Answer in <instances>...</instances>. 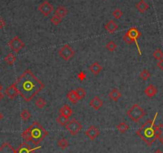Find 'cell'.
Masks as SVG:
<instances>
[{"label": "cell", "instance_id": "1", "mask_svg": "<svg viewBox=\"0 0 163 153\" xmlns=\"http://www.w3.org/2000/svg\"><path fill=\"white\" fill-rule=\"evenodd\" d=\"M19 93L26 102H30L45 88L44 83L39 80L31 70H26L15 82Z\"/></svg>", "mask_w": 163, "mask_h": 153}, {"label": "cell", "instance_id": "2", "mask_svg": "<svg viewBox=\"0 0 163 153\" xmlns=\"http://www.w3.org/2000/svg\"><path fill=\"white\" fill-rule=\"evenodd\" d=\"M48 131L39 123L34 122L21 134L25 142H31L35 146L39 144L48 136Z\"/></svg>", "mask_w": 163, "mask_h": 153}, {"label": "cell", "instance_id": "3", "mask_svg": "<svg viewBox=\"0 0 163 153\" xmlns=\"http://www.w3.org/2000/svg\"><path fill=\"white\" fill-rule=\"evenodd\" d=\"M158 113L155 114L153 120H148L139 129L136 131V135L139 136L148 146H151L158 140V130L155 125Z\"/></svg>", "mask_w": 163, "mask_h": 153}, {"label": "cell", "instance_id": "4", "mask_svg": "<svg viewBox=\"0 0 163 153\" xmlns=\"http://www.w3.org/2000/svg\"><path fill=\"white\" fill-rule=\"evenodd\" d=\"M141 36V33L140 32L139 30H138L136 26L131 27L128 31L125 33V35H123V40H124L125 43H126L127 44H131L133 43H135L138 50V53H139V55H141V52L139 45H138V40Z\"/></svg>", "mask_w": 163, "mask_h": 153}, {"label": "cell", "instance_id": "5", "mask_svg": "<svg viewBox=\"0 0 163 153\" xmlns=\"http://www.w3.org/2000/svg\"><path fill=\"white\" fill-rule=\"evenodd\" d=\"M146 115V111L138 103H135V104L133 105L132 107L126 112V116H128L131 120L135 123L139 122V120H141Z\"/></svg>", "mask_w": 163, "mask_h": 153}, {"label": "cell", "instance_id": "6", "mask_svg": "<svg viewBox=\"0 0 163 153\" xmlns=\"http://www.w3.org/2000/svg\"><path fill=\"white\" fill-rule=\"evenodd\" d=\"M66 129L73 136H77L78 132L83 128V125L81 124L80 122H78L76 119H72L71 120H69L67 124L66 125Z\"/></svg>", "mask_w": 163, "mask_h": 153}, {"label": "cell", "instance_id": "7", "mask_svg": "<svg viewBox=\"0 0 163 153\" xmlns=\"http://www.w3.org/2000/svg\"><path fill=\"white\" fill-rule=\"evenodd\" d=\"M75 51L73 50L69 44H65L64 46L59 50V55L62 59L65 61H69L74 57Z\"/></svg>", "mask_w": 163, "mask_h": 153}, {"label": "cell", "instance_id": "8", "mask_svg": "<svg viewBox=\"0 0 163 153\" xmlns=\"http://www.w3.org/2000/svg\"><path fill=\"white\" fill-rule=\"evenodd\" d=\"M8 46L14 52L18 54L25 47V43L21 40V39H19V36H15L8 43Z\"/></svg>", "mask_w": 163, "mask_h": 153}, {"label": "cell", "instance_id": "9", "mask_svg": "<svg viewBox=\"0 0 163 153\" xmlns=\"http://www.w3.org/2000/svg\"><path fill=\"white\" fill-rule=\"evenodd\" d=\"M38 9H39V11H40V13L42 16H45V17H47L54 11V6L46 0V1H44L39 5Z\"/></svg>", "mask_w": 163, "mask_h": 153}, {"label": "cell", "instance_id": "10", "mask_svg": "<svg viewBox=\"0 0 163 153\" xmlns=\"http://www.w3.org/2000/svg\"><path fill=\"white\" fill-rule=\"evenodd\" d=\"M41 148V146H36L32 148L31 145L27 144L26 142H22L16 149V153H35L38 149Z\"/></svg>", "mask_w": 163, "mask_h": 153}, {"label": "cell", "instance_id": "11", "mask_svg": "<svg viewBox=\"0 0 163 153\" xmlns=\"http://www.w3.org/2000/svg\"><path fill=\"white\" fill-rule=\"evenodd\" d=\"M85 135L89 138L90 140H94L98 136L100 135V130L96 127L95 126L91 125L89 128L85 131Z\"/></svg>", "mask_w": 163, "mask_h": 153}, {"label": "cell", "instance_id": "12", "mask_svg": "<svg viewBox=\"0 0 163 153\" xmlns=\"http://www.w3.org/2000/svg\"><path fill=\"white\" fill-rule=\"evenodd\" d=\"M5 94L7 95V96L11 99H15L16 97L18 96V95H19V91H18L17 88H16L15 82L14 83H12L10 87H8V88L6 89V91H5Z\"/></svg>", "mask_w": 163, "mask_h": 153}, {"label": "cell", "instance_id": "13", "mask_svg": "<svg viewBox=\"0 0 163 153\" xmlns=\"http://www.w3.org/2000/svg\"><path fill=\"white\" fill-rule=\"evenodd\" d=\"M90 106L95 111H98L103 106V100L98 96H94L90 101Z\"/></svg>", "mask_w": 163, "mask_h": 153}, {"label": "cell", "instance_id": "14", "mask_svg": "<svg viewBox=\"0 0 163 153\" xmlns=\"http://www.w3.org/2000/svg\"><path fill=\"white\" fill-rule=\"evenodd\" d=\"M0 153H16V150L8 142H5L0 147Z\"/></svg>", "mask_w": 163, "mask_h": 153}, {"label": "cell", "instance_id": "15", "mask_svg": "<svg viewBox=\"0 0 163 153\" xmlns=\"http://www.w3.org/2000/svg\"><path fill=\"white\" fill-rule=\"evenodd\" d=\"M118 29V25L114 20H110L107 24L105 25V30L108 31L110 34H113Z\"/></svg>", "mask_w": 163, "mask_h": 153}, {"label": "cell", "instance_id": "16", "mask_svg": "<svg viewBox=\"0 0 163 153\" xmlns=\"http://www.w3.org/2000/svg\"><path fill=\"white\" fill-rule=\"evenodd\" d=\"M89 70L91 71V73L94 75H98L99 73L102 71V67L101 66V64H99V63L98 62H94L89 67Z\"/></svg>", "mask_w": 163, "mask_h": 153}, {"label": "cell", "instance_id": "17", "mask_svg": "<svg viewBox=\"0 0 163 153\" xmlns=\"http://www.w3.org/2000/svg\"><path fill=\"white\" fill-rule=\"evenodd\" d=\"M59 113H60V115H62V116H66V117L69 118V117H70V116H72V114H73V110L71 109V107H70V106L65 104L63 105V107L60 108Z\"/></svg>", "mask_w": 163, "mask_h": 153}, {"label": "cell", "instance_id": "18", "mask_svg": "<svg viewBox=\"0 0 163 153\" xmlns=\"http://www.w3.org/2000/svg\"><path fill=\"white\" fill-rule=\"evenodd\" d=\"M121 97H122V93L117 88H113L111 90V92L109 93V98L114 102H117Z\"/></svg>", "mask_w": 163, "mask_h": 153}, {"label": "cell", "instance_id": "19", "mask_svg": "<svg viewBox=\"0 0 163 153\" xmlns=\"http://www.w3.org/2000/svg\"><path fill=\"white\" fill-rule=\"evenodd\" d=\"M144 92H145V94H146L149 98H152V97L155 96V95L158 93V89H157L156 87L153 85V84H150V85L148 86L147 88L145 89Z\"/></svg>", "mask_w": 163, "mask_h": 153}, {"label": "cell", "instance_id": "20", "mask_svg": "<svg viewBox=\"0 0 163 153\" xmlns=\"http://www.w3.org/2000/svg\"><path fill=\"white\" fill-rule=\"evenodd\" d=\"M150 6L147 2H146L145 0H141L140 2H138L136 4V8L138 9V11L141 12V13H145L148 9H149Z\"/></svg>", "mask_w": 163, "mask_h": 153}, {"label": "cell", "instance_id": "21", "mask_svg": "<svg viewBox=\"0 0 163 153\" xmlns=\"http://www.w3.org/2000/svg\"><path fill=\"white\" fill-rule=\"evenodd\" d=\"M67 14L68 10L66 9V7H63V6H59V7L56 9V11H55L54 15L59 16L61 19H63V18L67 16Z\"/></svg>", "mask_w": 163, "mask_h": 153}, {"label": "cell", "instance_id": "22", "mask_svg": "<svg viewBox=\"0 0 163 153\" xmlns=\"http://www.w3.org/2000/svg\"><path fill=\"white\" fill-rule=\"evenodd\" d=\"M66 97H67L68 99H69L73 104H76V103L78 102V100H79L78 99V97H77L75 90H71V91L66 95Z\"/></svg>", "mask_w": 163, "mask_h": 153}, {"label": "cell", "instance_id": "23", "mask_svg": "<svg viewBox=\"0 0 163 153\" xmlns=\"http://www.w3.org/2000/svg\"><path fill=\"white\" fill-rule=\"evenodd\" d=\"M16 59H17V58H16V56L15 55H14L13 53H9L8 55H7V56L4 58V61L7 63V64H9V65H13L15 63Z\"/></svg>", "mask_w": 163, "mask_h": 153}, {"label": "cell", "instance_id": "24", "mask_svg": "<svg viewBox=\"0 0 163 153\" xmlns=\"http://www.w3.org/2000/svg\"><path fill=\"white\" fill-rule=\"evenodd\" d=\"M117 131H119L120 133L124 134L129 130V125L127 124L126 123L122 122V123H120L119 124L117 125Z\"/></svg>", "mask_w": 163, "mask_h": 153}, {"label": "cell", "instance_id": "25", "mask_svg": "<svg viewBox=\"0 0 163 153\" xmlns=\"http://www.w3.org/2000/svg\"><path fill=\"white\" fill-rule=\"evenodd\" d=\"M75 92H76L77 97H78L79 100L83 99L86 97V96H87V92H86V90L83 88H76V89H75Z\"/></svg>", "mask_w": 163, "mask_h": 153}, {"label": "cell", "instance_id": "26", "mask_svg": "<svg viewBox=\"0 0 163 153\" xmlns=\"http://www.w3.org/2000/svg\"><path fill=\"white\" fill-rule=\"evenodd\" d=\"M56 122L58 123L59 125H61L62 127H63V126H66V125L67 124V123L69 122V118L60 115V116H59L56 118Z\"/></svg>", "mask_w": 163, "mask_h": 153}, {"label": "cell", "instance_id": "27", "mask_svg": "<svg viewBox=\"0 0 163 153\" xmlns=\"http://www.w3.org/2000/svg\"><path fill=\"white\" fill-rule=\"evenodd\" d=\"M69 145H70V144L68 142V140H66V139H65V138H62V139H60V140L58 141V146H59L62 150L66 149L68 147H69Z\"/></svg>", "mask_w": 163, "mask_h": 153}, {"label": "cell", "instance_id": "28", "mask_svg": "<svg viewBox=\"0 0 163 153\" xmlns=\"http://www.w3.org/2000/svg\"><path fill=\"white\" fill-rule=\"evenodd\" d=\"M20 117L23 121H27L31 117V114L27 109H24L20 114Z\"/></svg>", "mask_w": 163, "mask_h": 153}, {"label": "cell", "instance_id": "29", "mask_svg": "<svg viewBox=\"0 0 163 153\" xmlns=\"http://www.w3.org/2000/svg\"><path fill=\"white\" fill-rule=\"evenodd\" d=\"M157 130H158V140H159L160 142L163 140V124L159 123L157 126Z\"/></svg>", "mask_w": 163, "mask_h": 153}, {"label": "cell", "instance_id": "30", "mask_svg": "<svg viewBox=\"0 0 163 153\" xmlns=\"http://www.w3.org/2000/svg\"><path fill=\"white\" fill-rule=\"evenodd\" d=\"M150 76H151V74L150 73V71L146 69H144V70L141 71V72L140 73V77L141 78V79L144 81H146L150 79Z\"/></svg>", "mask_w": 163, "mask_h": 153}, {"label": "cell", "instance_id": "31", "mask_svg": "<svg viewBox=\"0 0 163 153\" xmlns=\"http://www.w3.org/2000/svg\"><path fill=\"white\" fill-rule=\"evenodd\" d=\"M46 105V101L42 98H39L37 100L35 101V106L37 107H39V108H40V109L43 108Z\"/></svg>", "mask_w": 163, "mask_h": 153}, {"label": "cell", "instance_id": "32", "mask_svg": "<svg viewBox=\"0 0 163 153\" xmlns=\"http://www.w3.org/2000/svg\"><path fill=\"white\" fill-rule=\"evenodd\" d=\"M153 56L157 60H161V59H163V52L162 50L161 49H157L155 50V51L153 53Z\"/></svg>", "mask_w": 163, "mask_h": 153}, {"label": "cell", "instance_id": "33", "mask_svg": "<svg viewBox=\"0 0 163 153\" xmlns=\"http://www.w3.org/2000/svg\"><path fill=\"white\" fill-rule=\"evenodd\" d=\"M117 44L114 43V41H110L109 43H107V45H106V48L107 49L110 51H114L117 49Z\"/></svg>", "mask_w": 163, "mask_h": 153}, {"label": "cell", "instance_id": "34", "mask_svg": "<svg viewBox=\"0 0 163 153\" xmlns=\"http://www.w3.org/2000/svg\"><path fill=\"white\" fill-rule=\"evenodd\" d=\"M62 19H61L59 16H56V15H54V16L51 17V19H50V22L52 23L54 26H58V25L60 24V23L62 22Z\"/></svg>", "mask_w": 163, "mask_h": 153}, {"label": "cell", "instance_id": "35", "mask_svg": "<svg viewBox=\"0 0 163 153\" xmlns=\"http://www.w3.org/2000/svg\"><path fill=\"white\" fill-rule=\"evenodd\" d=\"M112 16L115 18V19H120V18L123 16V12H122V10H120V9H115V10L113 11Z\"/></svg>", "mask_w": 163, "mask_h": 153}, {"label": "cell", "instance_id": "36", "mask_svg": "<svg viewBox=\"0 0 163 153\" xmlns=\"http://www.w3.org/2000/svg\"><path fill=\"white\" fill-rule=\"evenodd\" d=\"M86 78H87V75H86L85 72H83V71H81V72L78 75V79L80 81L85 80Z\"/></svg>", "mask_w": 163, "mask_h": 153}, {"label": "cell", "instance_id": "37", "mask_svg": "<svg viewBox=\"0 0 163 153\" xmlns=\"http://www.w3.org/2000/svg\"><path fill=\"white\" fill-rule=\"evenodd\" d=\"M6 26V22L2 18H0V30H2V28H4V26Z\"/></svg>", "mask_w": 163, "mask_h": 153}, {"label": "cell", "instance_id": "38", "mask_svg": "<svg viewBox=\"0 0 163 153\" xmlns=\"http://www.w3.org/2000/svg\"><path fill=\"white\" fill-rule=\"evenodd\" d=\"M157 66H158V68H159L161 70L163 71V59H161V60H159V61L157 63Z\"/></svg>", "mask_w": 163, "mask_h": 153}, {"label": "cell", "instance_id": "39", "mask_svg": "<svg viewBox=\"0 0 163 153\" xmlns=\"http://www.w3.org/2000/svg\"><path fill=\"white\" fill-rule=\"evenodd\" d=\"M3 98H4V94H3V93H2V92H0V101L2 100Z\"/></svg>", "mask_w": 163, "mask_h": 153}, {"label": "cell", "instance_id": "40", "mask_svg": "<svg viewBox=\"0 0 163 153\" xmlns=\"http://www.w3.org/2000/svg\"><path fill=\"white\" fill-rule=\"evenodd\" d=\"M2 119H3V115H2V114L0 112V121L2 120Z\"/></svg>", "mask_w": 163, "mask_h": 153}, {"label": "cell", "instance_id": "41", "mask_svg": "<svg viewBox=\"0 0 163 153\" xmlns=\"http://www.w3.org/2000/svg\"><path fill=\"white\" fill-rule=\"evenodd\" d=\"M155 153H163V152L161 151V150H160V149H158V150H157V151H155Z\"/></svg>", "mask_w": 163, "mask_h": 153}, {"label": "cell", "instance_id": "42", "mask_svg": "<svg viewBox=\"0 0 163 153\" xmlns=\"http://www.w3.org/2000/svg\"><path fill=\"white\" fill-rule=\"evenodd\" d=\"M2 85L0 83V92H2Z\"/></svg>", "mask_w": 163, "mask_h": 153}, {"label": "cell", "instance_id": "43", "mask_svg": "<svg viewBox=\"0 0 163 153\" xmlns=\"http://www.w3.org/2000/svg\"><path fill=\"white\" fill-rule=\"evenodd\" d=\"M161 144H163V140H162V141H161Z\"/></svg>", "mask_w": 163, "mask_h": 153}, {"label": "cell", "instance_id": "44", "mask_svg": "<svg viewBox=\"0 0 163 153\" xmlns=\"http://www.w3.org/2000/svg\"><path fill=\"white\" fill-rule=\"evenodd\" d=\"M104 1H105V0H104Z\"/></svg>", "mask_w": 163, "mask_h": 153}]
</instances>
